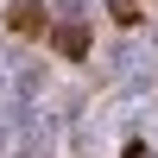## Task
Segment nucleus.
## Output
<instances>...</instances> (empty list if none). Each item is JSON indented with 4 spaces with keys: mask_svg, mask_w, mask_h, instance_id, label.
<instances>
[{
    "mask_svg": "<svg viewBox=\"0 0 158 158\" xmlns=\"http://www.w3.org/2000/svg\"><path fill=\"white\" fill-rule=\"evenodd\" d=\"M6 25H13L19 38H32L38 25H44V6H38V0H13V6H6Z\"/></svg>",
    "mask_w": 158,
    "mask_h": 158,
    "instance_id": "obj_1",
    "label": "nucleus"
},
{
    "mask_svg": "<svg viewBox=\"0 0 158 158\" xmlns=\"http://www.w3.org/2000/svg\"><path fill=\"white\" fill-rule=\"evenodd\" d=\"M57 51H63V57H82V51H89V32H82V25H63V32H57Z\"/></svg>",
    "mask_w": 158,
    "mask_h": 158,
    "instance_id": "obj_2",
    "label": "nucleus"
}]
</instances>
